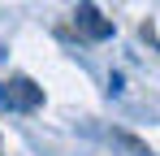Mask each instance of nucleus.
I'll use <instances>...</instances> for the list:
<instances>
[{
    "instance_id": "nucleus-1",
    "label": "nucleus",
    "mask_w": 160,
    "mask_h": 156,
    "mask_svg": "<svg viewBox=\"0 0 160 156\" xmlns=\"http://www.w3.org/2000/svg\"><path fill=\"white\" fill-rule=\"evenodd\" d=\"M39 104H43V87H35L30 78L0 82V108H9V113H35Z\"/></svg>"
},
{
    "instance_id": "nucleus-2",
    "label": "nucleus",
    "mask_w": 160,
    "mask_h": 156,
    "mask_svg": "<svg viewBox=\"0 0 160 156\" xmlns=\"http://www.w3.org/2000/svg\"><path fill=\"white\" fill-rule=\"evenodd\" d=\"M74 22H78V30L87 35V39H95V44L112 39V22L100 13V4H95V0H78V9H74Z\"/></svg>"
},
{
    "instance_id": "nucleus-3",
    "label": "nucleus",
    "mask_w": 160,
    "mask_h": 156,
    "mask_svg": "<svg viewBox=\"0 0 160 156\" xmlns=\"http://www.w3.org/2000/svg\"><path fill=\"white\" fill-rule=\"evenodd\" d=\"M108 139H112L121 152H130V156H152V152H147V143H138V139H134V134H126V130H112Z\"/></svg>"
}]
</instances>
